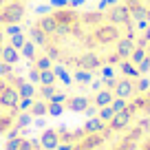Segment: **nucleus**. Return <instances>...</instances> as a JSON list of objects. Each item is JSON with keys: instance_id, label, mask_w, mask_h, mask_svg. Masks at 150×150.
Returning a JSON list of instances; mask_svg holds the SVG:
<instances>
[{"instance_id": "6", "label": "nucleus", "mask_w": 150, "mask_h": 150, "mask_svg": "<svg viewBox=\"0 0 150 150\" xmlns=\"http://www.w3.org/2000/svg\"><path fill=\"white\" fill-rule=\"evenodd\" d=\"M42 146H40V139H20V148L18 150H40Z\"/></svg>"}, {"instance_id": "2", "label": "nucleus", "mask_w": 150, "mask_h": 150, "mask_svg": "<svg viewBox=\"0 0 150 150\" xmlns=\"http://www.w3.org/2000/svg\"><path fill=\"white\" fill-rule=\"evenodd\" d=\"M20 82L9 80L7 75H0V135H7L16 128V119L20 115Z\"/></svg>"}, {"instance_id": "11", "label": "nucleus", "mask_w": 150, "mask_h": 150, "mask_svg": "<svg viewBox=\"0 0 150 150\" xmlns=\"http://www.w3.org/2000/svg\"><path fill=\"white\" fill-rule=\"evenodd\" d=\"M97 104L99 106H108V104H110V95H108L106 91H102V93L97 95Z\"/></svg>"}, {"instance_id": "8", "label": "nucleus", "mask_w": 150, "mask_h": 150, "mask_svg": "<svg viewBox=\"0 0 150 150\" xmlns=\"http://www.w3.org/2000/svg\"><path fill=\"white\" fill-rule=\"evenodd\" d=\"M47 104H31V115H35V117H42V115H47Z\"/></svg>"}, {"instance_id": "4", "label": "nucleus", "mask_w": 150, "mask_h": 150, "mask_svg": "<svg viewBox=\"0 0 150 150\" xmlns=\"http://www.w3.org/2000/svg\"><path fill=\"white\" fill-rule=\"evenodd\" d=\"M139 24H150V0H119Z\"/></svg>"}, {"instance_id": "12", "label": "nucleus", "mask_w": 150, "mask_h": 150, "mask_svg": "<svg viewBox=\"0 0 150 150\" xmlns=\"http://www.w3.org/2000/svg\"><path fill=\"white\" fill-rule=\"evenodd\" d=\"M2 60L16 62V51H13V49H9V47H5V51H2Z\"/></svg>"}, {"instance_id": "10", "label": "nucleus", "mask_w": 150, "mask_h": 150, "mask_svg": "<svg viewBox=\"0 0 150 150\" xmlns=\"http://www.w3.org/2000/svg\"><path fill=\"white\" fill-rule=\"evenodd\" d=\"M40 82H42V84L44 86H49V84H51V82H53V73H51V71H42V73H40Z\"/></svg>"}, {"instance_id": "5", "label": "nucleus", "mask_w": 150, "mask_h": 150, "mask_svg": "<svg viewBox=\"0 0 150 150\" xmlns=\"http://www.w3.org/2000/svg\"><path fill=\"white\" fill-rule=\"evenodd\" d=\"M40 146L44 150H55L60 146V135H57L55 128H47V130L40 135Z\"/></svg>"}, {"instance_id": "1", "label": "nucleus", "mask_w": 150, "mask_h": 150, "mask_svg": "<svg viewBox=\"0 0 150 150\" xmlns=\"http://www.w3.org/2000/svg\"><path fill=\"white\" fill-rule=\"evenodd\" d=\"M137 20L122 2H102L95 9L66 7L42 13L31 27V38L44 57L75 71H104L124 66L137 51Z\"/></svg>"}, {"instance_id": "3", "label": "nucleus", "mask_w": 150, "mask_h": 150, "mask_svg": "<svg viewBox=\"0 0 150 150\" xmlns=\"http://www.w3.org/2000/svg\"><path fill=\"white\" fill-rule=\"evenodd\" d=\"M27 5L29 0H0V27L5 31L18 27L27 16Z\"/></svg>"}, {"instance_id": "13", "label": "nucleus", "mask_w": 150, "mask_h": 150, "mask_svg": "<svg viewBox=\"0 0 150 150\" xmlns=\"http://www.w3.org/2000/svg\"><path fill=\"white\" fill-rule=\"evenodd\" d=\"M20 139H22V137H13V139H9L5 148H7V150H18V148H20Z\"/></svg>"}, {"instance_id": "9", "label": "nucleus", "mask_w": 150, "mask_h": 150, "mask_svg": "<svg viewBox=\"0 0 150 150\" xmlns=\"http://www.w3.org/2000/svg\"><path fill=\"white\" fill-rule=\"evenodd\" d=\"M47 110H49V115H53V117H57V115H62V104H53V102H49L47 104Z\"/></svg>"}, {"instance_id": "7", "label": "nucleus", "mask_w": 150, "mask_h": 150, "mask_svg": "<svg viewBox=\"0 0 150 150\" xmlns=\"http://www.w3.org/2000/svg\"><path fill=\"white\" fill-rule=\"evenodd\" d=\"M69 108H71V110H84V108H86V99H84V97L71 99V102H69Z\"/></svg>"}]
</instances>
